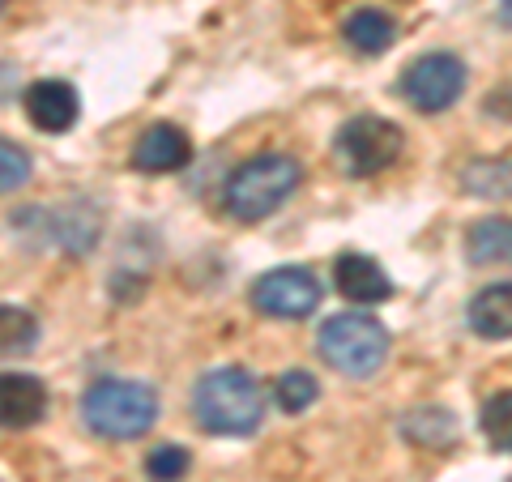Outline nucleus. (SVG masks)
<instances>
[{
    "instance_id": "nucleus-1",
    "label": "nucleus",
    "mask_w": 512,
    "mask_h": 482,
    "mask_svg": "<svg viewBox=\"0 0 512 482\" xmlns=\"http://www.w3.org/2000/svg\"><path fill=\"white\" fill-rule=\"evenodd\" d=\"M192 419L210 436H252L265 419V393L244 367H214L192 389Z\"/></svg>"
},
{
    "instance_id": "nucleus-2",
    "label": "nucleus",
    "mask_w": 512,
    "mask_h": 482,
    "mask_svg": "<svg viewBox=\"0 0 512 482\" xmlns=\"http://www.w3.org/2000/svg\"><path fill=\"white\" fill-rule=\"evenodd\" d=\"M299 180L303 167L291 154H256L231 171L227 188H222V210L235 222H261L295 197Z\"/></svg>"
},
{
    "instance_id": "nucleus-3",
    "label": "nucleus",
    "mask_w": 512,
    "mask_h": 482,
    "mask_svg": "<svg viewBox=\"0 0 512 482\" xmlns=\"http://www.w3.org/2000/svg\"><path fill=\"white\" fill-rule=\"evenodd\" d=\"M82 423L103 440H137L158 423V393L141 380H94L82 393Z\"/></svg>"
},
{
    "instance_id": "nucleus-4",
    "label": "nucleus",
    "mask_w": 512,
    "mask_h": 482,
    "mask_svg": "<svg viewBox=\"0 0 512 482\" xmlns=\"http://www.w3.org/2000/svg\"><path fill=\"white\" fill-rule=\"evenodd\" d=\"M316 350L333 372H342L350 380H363L384 367L389 359V329L367 312H342L329 316L316 333Z\"/></svg>"
},
{
    "instance_id": "nucleus-5",
    "label": "nucleus",
    "mask_w": 512,
    "mask_h": 482,
    "mask_svg": "<svg viewBox=\"0 0 512 482\" xmlns=\"http://www.w3.org/2000/svg\"><path fill=\"white\" fill-rule=\"evenodd\" d=\"M333 150H338L342 167L355 175V180H372V175L389 171L397 158H402V128L384 116H372V111H363V116H350L338 137H333Z\"/></svg>"
},
{
    "instance_id": "nucleus-6",
    "label": "nucleus",
    "mask_w": 512,
    "mask_h": 482,
    "mask_svg": "<svg viewBox=\"0 0 512 482\" xmlns=\"http://www.w3.org/2000/svg\"><path fill=\"white\" fill-rule=\"evenodd\" d=\"M461 90H466V64H461L453 52H427L419 60L406 64L402 73V94L414 111H423V116H440L448 111Z\"/></svg>"
},
{
    "instance_id": "nucleus-7",
    "label": "nucleus",
    "mask_w": 512,
    "mask_h": 482,
    "mask_svg": "<svg viewBox=\"0 0 512 482\" xmlns=\"http://www.w3.org/2000/svg\"><path fill=\"white\" fill-rule=\"evenodd\" d=\"M320 282L303 265H278L256 278L252 286V308L269 320H308L320 308Z\"/></svg>"
},
{
    "instance_id": "nucleus-8",
    "label": "nucleus",
    "mask_w": 512,
    "mask_h": 482,
    "mask_svg": "<svg viewBox=\"0 0 512 482\" xmlns=\"http://www.w3.org/2000/svg\"><path fill=\"white\" fill-rule=\"evenodd\" d=\"M26 120L39 128V133H69L77 124V111H82V99H77V90L69 82H56V77H47V82H35L26 90Z\"/></svg>"
},
{
    "instance_id": "nucleus-9",
    "label": "nucleus",
    "mask_w": 512,
    "mask_h": 482,
    "mask_svg": "<svg viewBox=\"0 0 512 482\" xmlns=\"http://www.w3.org/2000/svg\"><path fill=\"white\" fill-rule=\"evenodd\" d=\"M333 286H338L342 299L359 303V308H372V303L393 299L389 273H384L372 256H363V252H342L338 261H333Z\"/></svg>"
},
{
    "instance_id": "nucleus-10",
    "label": "nucleus",
    "mask_w": 512,
    "mask_h": 482,
    "mask_svg": "<svg viewBox=\"0 0 512 482\" xmlns=\"http://www.w3.org/2000/svg\"><path fill=\"white\" fill-rule=\"evenodd\" d=\"M192 163V141L175 124H150L133 146V167L146 175H167Z\"/></svg>"
},
{
    "instance_id": "nucleus-11",
    "label": "nucleus",
    "mask_w": 512,
    "mask_h": 482,
    "mask_svg": "<svg viewBox=\"0 0 512 482\" xmlns=\"http://www.w3.org/2000/svg\"><path fill=\"white\" fill-rule=\"evenodd\" d=\"M0 414L9 431H26L43 423L47 414V384L30 372H5L0 376Z\"/></svg>"
},
{
    "instance_id": "nucleus-12",
    "label": "nucleus",
    "mask_w": 512,
    "mask_h": 482,
    "mask_svg": "<svg viewBox=\"0 0 512 482\" xmlns=\"http://www.w3.org/2000/svg\"><path fill=\"white\" fill-rule=\"evenodd\" d=\"M99 231H103V214L86 201H73V205H64V210H56L52 218H47V235H52L69 256L90 252Z\"/></svg>"
},
{
    "instance_id": "nucleus-13",
    "label": "nucleus",
    "mask_w": 512,
    "mask_h": 482,
    "mask_svg": "<svg viewBox=\"0 0 512 482\" xmlns=\"http://www.w3.org/2000/svg\"><path fill=\"white\" fill-rule=\"evenodd\" d=\"M466 320L478 337L487 342H500V337H512V282H491L483 286L470 308H466Z\"/></svg>"
},
{
    "instance_id": "nucleus-14",
    "label": "nucleus",
    "mask_w": 512,
    "mask_h": 482,
    "mask_svg": "<svg viewBox=\"0 0 512 482\" xmlns=\"http://www.w3.org/2000/svg\"><path fill=\"white\" fill-rule=\"evenodd\" d=\"M461 192H470L478 201H508L512 197V154L470 158L461 167Z\"/></svg>"
},
{
    "instance_id": "nucleus-15",
    "label": "nucleus",
    "mask_w": 512,
    "mask_h": 482,
    "mask_svg": "<svg viewBox=\"0 0 512 482\" xmlns=\"http://www.w3.org/2000/svg\"><path fill=\"white\" fill-rule=\"evenodd\" d=\"M342 39L355 47V52L376 56V52H384V47H393L397 22H393L384 9H355V13L346 18V26H342Z\"/></svg>"
},
{
    "instance_id": "nucleus-16",
    "label": "nucleus",
    "mask_w": 512,
    "mask_h": 482,
    "mask_svg": "<svg viewBox=\"0 0 512 482\" xmlns=\"http://www.w3.org/2000/svg\"><path fill=\"white\" fill-rule=\"evenodd\" d=\"M466 256L474 265H500L512 261V222L508 218H483L466 235Z\"/></svg>"
},
{
    "instance_id": "nucleus-17",
    "label": "nucleus",
    "mask_w": 512,
    "mask_h": 482,
    "mask_svg": "<svg viewBox=\"0 0 512 482\" xmlns=\"http://www.w3.org/2000/svg\"><path fill=\"white\" fill-rule=\"evenodd\" d=\"M39 346V320L30 316L18 303H5L0 308V350L5 355H30Z\"/></svg>"
},
{
    "instance_id": "nucleus-18",
    "label": "nucleus",
    "mask_w": 512,
    "mask_h": 482,
    "mask_svg": "<svg viewBox=\"0 0 512 482\" xmlns=\"http://www.w3.org/2000/svg\"><path fill=\"white\" fill-rule=\"evenodd\" d=\"M478 427H483L487 444L495 448V453H508L512 457V389L508 393H495L483 414H478Z\"/></svg>"
},
{
    "instance_id": "nucleus-19",
    "label": "nucleus",
    "mask_w": 512,
    "mask_h": 482,
    "mask_svg": "<svg viewBox=\"0 0 512 482\" xmlns=\"http://www.w3.org/2000/svg\"><path fill=\"white\" fill-rule=\"evenodd\" d=\"M316 397H320V384H316L312 372H299L295 367V372H282L274 380V401H278L282 414H303Z\"/></svg>"
},
{
    "instance_id": "nucleus-20",
    "label": "nucleus",
    "mask_w": 512,
    "mask_h": 482,
    "mask_svg": "<svg viewBox=\"0 0 512 482\" xmlns=\"http://www.w3.org/2000/svg\"><path fill=\"white\" fill-rule=\"evenodd\" d=\"M146 474L150 482H180L188 474V448L180 444H158L146 457Z\"/></svg>"
},
{
    "instance_id": "nucleus-21",
    "label": "nucleus",
    "mask_w": 512,
    "mask_h": 482,
    "mask_svg": "<svg viewBox=\"0 0 512 482\" xmlns=\"http://www.w3.org/2000/svg\"><path fill=\"white\" fill-rule=\"evenodd\" d=\"M0 171H5V175H0V188H5V192H18L26 180H30V154L18 146V141H0Z\"/></svg>"
},
{
    "instance_id": "nucleus-22",
    "label": "nucleus",
    "mask_w": 512,
    "mask_h": 482,
    "mask_svg": "<svg viewBox=\"0 0 512 482\" xmlns=\"http://www.w3.org/2000/svg\"><path fill=\"white\" fill-rule=\"evenodd\" d=\"M500 22L512 26V0H500Z\"/></svg>"
}]
</instances>
